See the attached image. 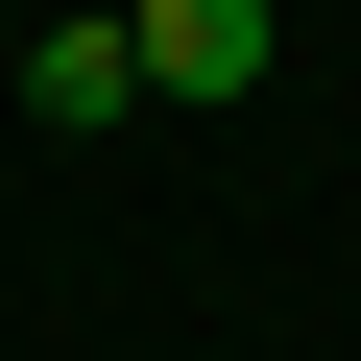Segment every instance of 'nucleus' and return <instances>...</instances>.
<instances>
[{
    "label": "nucleus",
    "instance_id": "1",
    "mask_svg": "<svg viewBox=\"0 0 361 361\" xmlns=\"http://www.w3.org/2000/svg\"><path fill=\"white\" fill-rule=\"evenodd\" d=\"M289 0H145V97H241Z\"/></svg>",
    "mask_w": 361,
    "mask_h": 361
},
{
    "label": "nucleus",
    "instance_id": "2",
    "mask_svg": "<svg viewBox=\"0 0 361 361\" xmlns=\"http://www.w3.org/2000/svg\"><path fill=\"white\" fill-rule=\"evenodd\" d=\"M145 97V25H97V0H49V49H25V121H121Z\"/></svg>",
    "mask_w": 361,
    "mask_h": 361
},
{
    "label": "nucleus",
    "instance_id": "3",
    "mask_svg": "<svg viewBox=\"0 0 361 361\" xmlns=\"http://www.w3.org/2000/svg\"><path fill=\"white\" fill-rule=\"evenodd\" d=\"M97 25H145V0H97Z\"/></svg>",
    "mask_w": 361,
    "mask_h": 361
}]
</instances>
